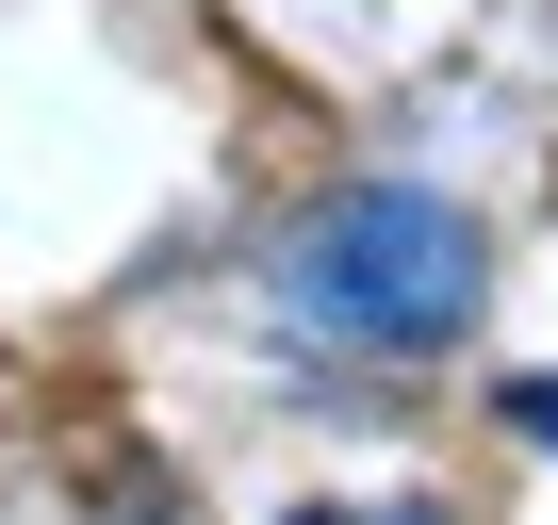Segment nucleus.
Masks as SVG:
<instances>
[{
  "label": "nucleus",
  "mask_w": 558,
  "mask_h": 525,
  "mask_svg": "<svg viewBox=\"0 0 558 525\" xmlns=\"http://www.w3.org/2000/svg\"><path fill=\"white\" fill-rule=\"evenodd\" d=\"M476 213L427 197V181H345L296 246H279V296H296L329 345H378V362H427L476 329Z\"/></svg>",
  "instance_id": "1"
},
{
  "label": "nucleus",
  "mask_w": 558,
  "mask_h": 525,
  "mask_svg": "<svg viewBox=\"0 0 558 525\" xmlns=\"http://www.w3.org/2000/svg\"><path fill=\"white\" fill-rule=\"evenodd\" d=\"M509 427H525V443H558V378H509Z\"/></svg>",
  "instance_id": "2"
},
{
  "label": "nucleus",
  "mask_w": 558,
  "mask_h": 525,
  "mask_svg": "<svg viewBox=\"0 0 558 525\" xmlns=\"http://www.w3.org/2000/svg\"><path fill=\"white\" fill-rule=\"evenodd\" d=\"M313 525H427V509H313Z\"/></svg>",
  "instance_id": "3"
}]
</instances>
